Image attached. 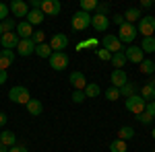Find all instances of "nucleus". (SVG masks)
I'll use <instances>...</instances> for the list:
<instances>
[{
	"label": "nucleus",
	"instance_id": "obj_1",
	"mask_svg": "<svg viewBox=\"0 0 155 152\" xmlns=\"http://www.w3.org/2000/svg\"><path fill=\"white\" fill-rule=\"evenodd\" d=\"M71 23H72V29L74 31H85L87 27H91V14L89 12H83V11H77L72 14Z\"/></svg>",
	"mask_w": 155,
	"mask_h": 152
},
{
	"label": "nucleus",
	"instance_id": "obj_2",
	"mask_svg": "<svg viewBox=\"0 0 155 152\" xmlns=\"http://www.w3.org/2000/svg\"><path fill=\"white\" fill-rule=\"evenodd\" d=\"M8 99H11L12 103L27 105V103H29V99H31V95H29V91H27L25 86H12L11 91H8Z\"/></svg>",
	"mask_w": 155,
	"mask_h": 152
},
{
	"label": "nucleus",
	"instance_id": "obj_3",
	"mask_svg": "<svg viewBox=\"0 0 155 152\" xmlns=\"http://www.w3.org/2000/svg\"><path fill=\"white\" fill-rule=\"evenodd\" d=\"M139 35L137 33V27L134 25H130V23H124L122 27H118V39L122 41V43H130L132 45V41H134V37Z\"/></svg>",
	"mask_w": 155,
	"mask_h": 152
},
{
	"label": "nucleus",
	"instance_id": "obj_4",
	"mask_svg": "<svg viewBox=\"0 0 155 152\" xmlns=\"http://www.w3.org/2000/svg\"><path fill=\"white\" fill-rule=\"evenodd\" d=\"M137 33H141L143 37H153L155 33V17H141Z\"/></svg>",
	"mask_w": 155,
	"mask_h": 152
},
{
	"label": "nucleus",
	"instance_id": "obj_5",
	"mask_svg": "<svg viewBox=\"0 0 155 152\" xmlns=\"http://www.w3.org/2000/svg\"><path fill=\"white\" fill-rule=\"evenodd\" d=\"M50 66L56 72L64 70V68L68 66V56H66L64 51H52V56H50Z\"/></svg>",
	"mask_w": 155,
	"mask_h": 152
},
{
	"label": "nucleus",
	"instance_id": "obj_6",
	"mask_svg": "<svg viewBox=\"0 0 155 152\" xmlns=\"http://www.w3.org/2000/svg\"><path fill=\"white\" fill-rule=\"evenodd\" d=\"M145 105H147V103L141 99V95H134V97H128V99H126V109L130 111L132 115L143 113V111H145Z\"/></svg>",
	"mask_w": 155,
	"mask_h": 152
},
{
	"label": "nucleus",
	"instance_id": "obj_7",
	"mask_svg": "<svg viewBox=\"0 0 155 152\" xmlns=\"http://www.w3.org/2000/svg\"><path fill=\"white\" fill-rule=\"evenodd\" d=\"M124 56H126V62H132V64H141L145 60V54H143V49L139 45H128L126 49H124Z\"/></svg>",
	"mask_w": 155,
	"mask_h": 152
},
{
	"label": "nucleus",
	"instance_id": "obj_8",
	"mask_svg": "<svg viewBox=\"0 0 155 152\" xmlns=\"http://www.w3.org/2000/svg\"><path fill=\"white\" fill-rule=\"evenodd\" d=\"M101 45H104V49H107L110 54H118V51H124V47H122V41H120L116 35H106V37H104V41H101Z\"/></svg>",
	"mask_w": 155,
	"mask_h": 152
},
{
	"label": "nucleus",
	"instance_id": "obj_9",
	"mask_svg": "<svg viewBox=\"0 0 155 152\" xmlns=\"http://www.w3.org/2000/svg\"><path fill=\"white\" fill-rule=\"evenodd\" d=\"M19 35L12 31V33H2V37H0V45H2V49H17V45H19Z\"/></svg>",
	"mask_w": 155,
	"mask_h": 152
},
{
	"label": "nucleus",
	"instance_id": "obj_10",
	"mask_svg": "<svg viewBox=\"0 0 155 152\" xmlns=\"http://www.w3.org/2000/svg\"><path fill=\"white\" fill-rule=\"evenodd\" d=\"M66 45H68V37L64 33H54L50 39V49H54V51H62V49H66Z\"/></svg>",
	"mask_w": 155,
	"mask_h": 152
},
{
	"label": "nucleus",
	"instance_id": "obj_11",
	"mask_svg": "<svg viewBox=\"0 0 155 152\" xmlns=\"http://www.w3.org/2000/svg\"><path fill=\"white\" fill-rule=\"evenodd\" d=\"M60 2L58 0H41V8L39 11L44 12V14H50V17H56L60 12Z\"/></svg>",
	"mask_w": 155,
	"mask_h": 152
},
{
	"label": "nucleus",
	"instance_id": "obj_12",
	"mask_svg": "<svg viewBox=\"0 0 155 152\" xmlns=\"http://www.w3.org/2000/svg\"><path fill=\"white\" fill-rule=\"evenodd\" d=\"M8 11H11L15 17H27L29 6H27V2H25V0H12L11 4H8Z\"/></svg>",
	"mask_w": 155,
	"mask_h": 152
},
{
	"label": "nucleus",
	"instance_id": "obj_13",
	"mask_svg": "<svg viewBox=\"0 0 155 152\" xmlns=\"http://www.w3.org/2000/svg\"><path fill=\"white\" fill-rule=\"evenodd\" d=\"M91 27H93L95 31H106L107 27H110V19H107L106 14L95 12V14H91Z\"/></svg>",
	"mask_w": 155,
	"mask_h": 152
},
{
	"label": "nucleus",
	"instance_id": "obj_14",
	"mask_svg": "<svg viewBox=\"0 0 155 152\" xmlns=\"http://www.w3.org/2000/svg\"><path fill=\"white\" fill-rule=\"evenodd\" d=\"M68 82L74 86V91H85V86H87L85 74H83V72H79V70H74L71 76H68Z\"/></svg>",
	"mask_w": 155,
	"mask_h": 152
},
{
	"label": "nucleus",
	"instance_id": "obj_15",
	"mask_svg": "<svg viewBox=\"0 0 155 152\" xmlns=\"http://www.w3.org/2000/svg\"><path fill=\"white\" fill-rule=\"evenodd\" d=\"M33 51H35V43H33L31 39H21V41H19V45H17V54H19V56L27 58V56H31Z\"/></svg>",
	"mask_w": 155,
	"mask_h": 152
},
{
	"label": "nucleus",
	"instance_id": "obj_16",
	"mask_svg": "<svg viewBox=\"0 0 155 152\" xmlns=\"http://www.w3.org/2000/svg\"><path fill=\"white\" fill-rule=\"evenodd\" d=\"M15 33L19 35V39H31V35H33V27L27 23V21H23V23H17Z\"/></svg>",
	"mask_w": 155,
	"mask_h": 152
},
{
	"label": "nucleus",
	"instance_id": "obj_17",
	"mask_svg": "<svg viewBox=\"0 0 155 152\" xmlns=\"http://www.w3.org/2000/svg\"><path fill=\"white\" fill-rule=\"evenodd\" d=\"M110 80H112V86L122 88V86L128 82V76H126V72H124V70H114V72H112V76H110Z\"/></svg>",
	"mask_w": 155,
	"mask_h": 152
},
{
	"label": "nucleus",
	"instance_id": "obj_18",
	"mask_svg": "<svg viewBox=\"0 0 155 152\" xmlns=\"http://www.w3.org/2000/svg\"><path fill=\"white\" fill-rule=\"evenodd\" d=\"M15 62V51L12 49H0V70H6Z\"/></svg>",
	"mask_w": 155,
	"mask_h": 152
},
{
	"label": "nucleus",
	"instance_id": "obj_19",
	"mask_svg": "<svg viewBox=\"0 0 155 152\" xmlns=\"http://www.w3.org/2000/svg\"><path fill=\"white\" fill-rule=\"evenodd\" d=\"M44 17H46V14H44V12L39 11V8H31V11L27 12V17H25V19H27V23H29L31 27H33V25L44 23Z\"/></svg>",
	"mask_w": 155,
	"mask_h": 152
},
{
	"label": "nucleus",
	"instance_id": "obj_20",
	"mask_svg": "<svg viewBox=\"0 0 155 152\" xmlns=\"http://www.w3.org/2000/svg\"><path fill=\"white\" fill-rule=\"evenodd\" d=\"M139 95H141V99H143L145 103H147V101L151 103V101H155V86L147 82L143 88H139Z\"/></svg>",
	"mask_w": 155,
	"mask_h": 152
},
{
	"label": "nucleus",
	"instance_id": "obj_21",
	"mask_svg": "<svg viewBox=\"0 0 155 152\" xmlns=\"http://www.w3.org/2000/svg\"><path fill=\"white\" fill-rule=\"evenodd\" d=\"M25 107H27L29 115H41V111H44V105H41L39 99H29V103H27Z\"/></svg>",
	"mask_w": 155,
	"mask_h": 152
},
{
	"label": "nucleus",
	"instance_id": "obj_22",
	"mask_svg": "<svg viewBox=\"0 0 155 152\" xmlns=\"http://www.w3.org/2000/svg\"><path fill=\"white\" fill-rule=\"evenodd\" d=\"M134 95H139V86H137L134 82H126V84L120 88V97H124V99L134 97Z\"/></svg>",
	"mask_w": 155,
	"mask_h": 152
},
{
	"label": "nucleus",
	"instance_id": "obj_23",
	"mask_svg": "<svg viewBox=\"0 0 155 152\" xmlns=\"http://www.w3.org/2000/svg\"><path fill=\"white\" fill-rule=\"evenodd\" d=\"M0 144L6 146V148H12V146L17 144L15 134H12V132H0Z\"/></svg>",
	"mask_w": 155,
	"mask_h": 152
},
{
	"label": "nucleus",
	"instance_id": "obj_24",
	"mask_svg": "<svg viewBox=\"0 0 155 152\" xmlns=\"http://www.w3.org/2000/svg\"><path fill=\"white\" fill-rule=\"evenodd\" d=\"M83 93H85L87 99H95V97H99L101 88H99V84H95V82H87V86H85Z\"/></svg>",
	"mask_w": 155,
	"mask_h": 152
},
{
	"label": "nucleus",
	"instance_id": "obj_25",
	"mask_svg": "<svg viewBox=\"0 0 155 152\" xmlns=\"http://www.w3.org/2000/svg\"><path fill=\"white\" fill-rule=\"evenodd\" d=\"M139 47L143 49V54H155V39L153 37H143Z\"/></svg>",
	"mask_w": 155,
	"mask_h": 152
},
{
	"label": "nucleus",
	"instance_id": "obj_26",
	"mask_svg": "<svg viewBox=\"0 0 155 152\" xmlns=\"http://www.w3.org/2000/svg\"><path fill=\"white\" fill-rule=\"evenodd\" d=\"M116 68L114 70H122V66H126V56H124V51H118V54H112V60H110Z\"/></svg>",
	"mask_w": 155,
	"mask_h": 152
},
{
	"label": "nucleus",
	"instance_id": "obj_27",
	"mask_svg": "<svg viewBox=\"0 0 155 152\" xmlns=\"http://www.w3.org/2000/svg\"><path fill=\"white\" fill-rule=\"evenodd\" d=\"M124 21L134 25V21H141V11L139 8H128V11L124 12Z\"/></svg>",
	"mask_w": 155,
	"mask_h": 152
},
{
	"label": "nucleus",
	"instance_id": "obj_28",
	"mask_svg": "<svg viewBox=\"0 0 155 152\" xmlns=\"http://www.w3.org/2000/svg\"><path fill=\"white\" fill-rule=\"evenodd\" d=\"M132 136H134V129L130 128V126H122V128L118 129V140H130Z\"/></svg>",
	"mask_w": 155,
	"mask_h": 152
},
{
	"label": "nucleus",
	"instance_id": "obj_29",
	"mask_svg": "<svg viewBox=\"0 0 155 152\" xmlns=\"http://www.w3.org/2000/svg\"><path fill=\"white\" fill-rule=\"evenodd\" d=\"M97 0H81V11L91 14V11H97Z\"/></svg>",
	"mask_w": 155,
	"mask_h": 152
},
{
	"label": "nucleus",
	"instance_id": "obj_30",
	"mask_svg": "<svg viewBox=\"0 0 155 152\" xmlns=\"http://www.w3.org/2000/svg\"><path fill=\"white\" fill-rule=\"evenodd\" d=\"M35 54L39 58H50L52 56V49H50L48 43H41V45H35Z\"/></svg>",
	"mask_w": 155,
	"mask_h": 152
},
{
	"label": "nucleus",
	"instance_id": "obj_31",
	"mask_svg": "<svg viewBox=\"0 0 155 152\" xmlns=\"http://www.w3.org/2000/svg\"><path fill=\"white\" fill-rule=\"evenodd\" d=\"M110 152H126V142L116 138V140L110 144Z\"/></svg>",
	"mask_w": 155,
	"mask_h": 152
},
{
	"label": "nucleus",
	"instance_id": "obj_32",
	"mask_svg": "<svg viewBox=\"0 0 155 152\" xmlns=\"http://www.w3.org/2000/svg\"><path fill=\"white\" fill-rule=\"evenodd\" d=\"M137 119H139V121H141L143 126H149V123L153 121L155 117H153V113H151V111H147V109H145L143 113H139V115H137Z\"/></svg>",
	"mask_w": 155,
	"mask_h": 152
},
{
	"label": "nucleus",
	"instance_id": "obj_33",
	"mask_svg": "<svg viewBox=\"0 0 155 152\" xmlns=\"http://www.w3.org/2000/svg\"><path fill=\"white\" fill-rule=\"evenodd\" d=\"M141 72H143V74H153L155 72V62L143 60V62H141Z\"/></svg>",
	"mask_w": 155,
	"mask_h": 152
},
{
	"label": "nucleus",
	"instance_id": "obj_34",
	"mask_svg": "<svg viewBox=\"0 0 155 152\" xmlns=\"http://www.w3.org/2000/svg\"><path fill=\"white\" fill-rule=\"evenodd\" d=\"M0 27H2V33H12V31L17 29V25H15L12 19H4V21L0 23Z\"/></svg>",
	"mask_w": 155,
	"mask_h": 152
},
{
	"label": "nucleus",
	"instance_id": "obj_35",
	"mask_svg": "<svg viewBox=\"0 0 155 152\" xmlns=\"http://www.w3.org/2000/svg\"><path fill=\"white\" fill-rule=\"evenodd\" d=\"M31 41H33L35 45H41V43H46V31H33V35H31Z\"/></svg>",
	"mask_w": 155,
	"mask_h": 152
},
{
	"label": "nucleus",
	"instance_id": "obj_36",
	"mask_svg": "<svg viewBox=\"0 0 155 152\" xmlns=\"http://www.w3.org/2000/svg\"><path fill=\"white\" fill-rule=\"evenodd\" d=\"M118 97H120V88H116V86H110V88L106 91V99L107 101H116Z\"/></svg>",
	"mask_w": 155,
	"mask_h": 152
},
{
	"label": "nucleus",
	"instance_id": "obj_37",
	"mask_svg": "<svg viewBox=\"0 0 155 152\" xmlns=\"http://www.w3.org/2000/svg\"><path fill=\"white\" fill-rule=\"evenodd\" d=\"M95 56L99 60H104V62H110V60H112V54H110L107 49H104V47H101V49L97 47V49H95Z\"/></svg>",
	"mask_w": 155,
	"mask_h": 152
},
{
	"label": "nucleus",
	"instance_id": "obj_38",
	"mask_svg": "<svg viewBox=\"0 0 155 152\" xmlns=\"http://www.w3.org/2000/svg\"><path fill=\"white\" fill-rule=\"evenodd\" d=\"M85 99H87V97H85L83 91H72V101H74V103H83Z\"/></svg>",
	"mask_w": 155,
	"mask_h": 152
},
{
	"label": "nucleus",
	"instance_id": "obj_39",
	"mask_svg": "<svg viewBox=\"0 0 155 152\" xmlns=\"http://www.w3.org/2000/svg\"><path fill=\"white\" fill-rule=\"evenodd\" d=\"M4 19H8V6L0 2V23H2Z\"/></svg>",
	"mask_w": 155,
	"mask_h": 152
},
{
	"label": "nucleus",
	"instance_id": "obj_40",
	"mask_svg": "<svg viewBox=\"0 0 155 152\" xmlns=\"http://www.w3.org/2000/svg\"><path fill=\"white\" fill-rule=\"evenodd\" d=\"M97 12H99V14H106V17H107V12H110V4H107V2L97 4Z\"/></svg>",
	"mask_w": 155,
	"mask_h": 152
},
{
	"label": "nucleus",
	"instance_id": "obj_41",
	"mask_svg": "<svg viewBox=\"0 0 155 152\" xmlns=\"http://www.w3.org/2000/svg\"><path fill=\"white\" fill-rule=\"evenodd\" d=\"M114 23L118 25V27H122V25L126 23V21H124V14H116V17H114Z\"/></svg>",
	"mask_w": 155,
	"mask_h": 152
},
{
	"label": "nucleus",
	"instance_id": "obj_42",
	"mask_svg": "<svg viewBox=\"0 0 155 152\" xmlns=\"http://www.w3.org/2000/svg\"><path fill=\"white\" fill-rule=\"evenodd\" d=\"M6 80H8V74H6V70H0V86H2Z\"/></svg>",
	"mask_w": 155,
	"mask_h": 152
},
{
	"label": "nucleus",
	"instance_id": "obj_43",
	"mask_svg": "<svg viewBox=\"0 0 155 152\" xmlns=\"http://www.w3.org/2000/svg\"><path fill=\"white\" fill-rule=\"evenodd\" d=\"M8 152H27V148H25V146H17V144H15L12 148H8Z\"/></svg>",
	"mask_w": 155,
	"mask_h": 152
},
{
	"label": "nucleus",
	"instance_id": "obj_44",
	"mask_svg": "<svg viewBox=\"0 0 155 152\" xmlns=\"http://www.w3.org/2000/svg\"><path fill=\"white\" fill-rule=\"evenodd\" d=\"M145 109H147V111H151V113H153V117H155V101L147 103V105H145Z\"/></svg>",
	"mask_w": 155,
	"mask_h": 152
},
{
	"label": "nucleus",
	"instance_id": "obj_45",
	"mask_svg": "<svg viewBox=\"0 0 155 152\" xmlns=\"http://www.w3.org/2000/svg\"><path fill=\"white\" fill-rule=\"evenodd\" d=\"M6 121H8L6 113H2V111H0V128H2V126H6Z\"/></svg>",
	"mask_w": 155,
	"mask_h": 152
},
{
	"label": "nucleus",
	"instance_id": "obj_46",
	"mask_svg": "<svg viewBox=\"0 0 155 152\" xmlns=\"http://www.w3.org/2000/svg\"><path fill=\"white\" fill-rule=\"evenodd\" d=\"M141 6H143V8H151V6H153V0H143Z\"/></svg>",
	"mask_w": 155,
	"mask_h": 152
},
{
	"label": "nucleus",
	"instance_id": "obj_47",
	"mask_svg": "<svg viewBox=\"0 0 155 152\" xmlns=\"http://www.w3.org/2000/svg\"><path fill=\"white\" fill-rule=\"evenodd\" d=\"M31 8H41V0H33L31 2Z\"/></svg>",
	"mask_w": 155,
	"mask_h": 152
},
{
	"label": "nucleus",
	"instance_id": "obj_48",
	"mask_svg": "<svg viewBox=\"0 0 155 152\" xmlns=\"http://www.w3.org/2000/svg\"><path fill=\"white\" fill-rule=\"evenodd\" d=\"M0 152H8V148H6V146H2V144H0Z\"/></svg>",
	"mask_w": 155,
	"mask_h": 152
},
{
	"label": "nucleus",
	"instance_id": "obj_49",
	"mask_svg": "<svg viewBox=\"0 0 155 152\" xmlns=\"http://www.w3.org/2000/svg\"><path fill=\"white\" fill-rule=\"evenodd\" d=\"M151 136H153V140H155V128H153V132H151Z\"/></svg>",
	"mask_w": 155,
	"mask_h": 152
},
{
	"label": "nucleus",
	"instance_id": "obj_50",
	"mask_svg": "<svg viewBox=\"0 0 155 152\" xmlns=\"http://www.w3.org/2000/svg\"><path fill=\"white\" fill-rule=\"evenodd\" d=\"M149 84H153V86H155V78H153V80H151V82H149Z\"/></svg>",
	"mask_w": 155,
	"mask_h": 152
},
{
	"label": "nucleus",
	"instance_id": "obj_51",
	"mask_svg": "<svg viewBox=\"0 0 155 152\" xmlns=\"http://www.w3.org/2000/svg\"><path fill=\"white\" fill-rule=\"evenodd\" d=\"M0 37H2V27H0Z\"/></svg>",
	"mask_w": 155,
	"mask_h": 152
},
{
	"label": "nucleus",
	"instance_id": "obj_52",
	"mask_svg": "<svg viewBox=\"0 0 155 152\" xmlns=\"http://www.w3.org/2000/svg\"><path fill=\"white\" fill-rule=\"evenodd\" d=\"M153 39H155V33H153Z\"/></svg>",
	"mask_w": 155,
	"mask_h": 152
},
{
	"label": "nucleus",
	"instance_id": "obj_53",
	"mask_svg": "<svg viewBox=\"0 0 155 152\" xmlns=\"http://www.w3.org/2000/svg\"><path fill=\"white\" fill-rule=\"evenodd\" d=\"M153 152H155V150H153Z\"/></svg>",
	"mask_w": 155,
	"mask_h": 152
}]
</instances>
